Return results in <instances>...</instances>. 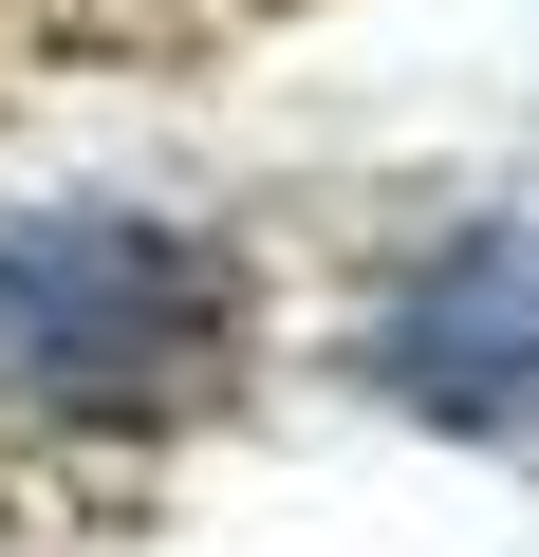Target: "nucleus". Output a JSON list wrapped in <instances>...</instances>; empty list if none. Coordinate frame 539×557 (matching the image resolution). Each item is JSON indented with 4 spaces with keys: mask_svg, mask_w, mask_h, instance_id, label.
I'll return each instance as SVG.
<instances>
[{
    "mask_svg": "<svg viewBox=\"0 0 539 557\" xmlns=\"http://www.w3.org/2000/svg\"><path fill=\"white\" fill-rule=\"evenodd\" d=\"M223 372H242V278L186 223H149V205H20L0 223V391L149 428V409H205Z\"/></svg>",
    "mask_w": 539,
    "mask_h": 557,
    "instance_id": "f257e3e1",
    "label": "nucleus"
},
{
    "mask_svg": "<svg viewBox=\"0 0 539 557\" xmlns=\"http://www.w3.org/2000/svg\"><path fill=\"white\" fill-rule=\"evenodd\" d=\"M372 391L409 428H539V223H465L372 317Z\"/></svg>",
    "mask_w": 539,
    "mask_h": 557,
    "instance_id": "f03ea898",
    "label": "nucleus"
}]
</instances>
